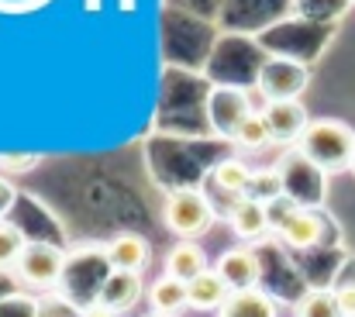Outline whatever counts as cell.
I'll return each instance as SVG.
<instances>
[{
    "mask_svg": "<svg viewBox=\"0 0 355 317\" xmlns=\"http://www.w3.org/2000/svg\"><path fill=\"white\" fill-rule=\"evenodd\" d=\"M297 152L321 173V176H335V173H349L355 152V128L338 121V117H311Z\"/></svg>",
    "mask_w": 355,
    "mask_h": 317,
    "instance_id": "cell-1",
    "label": "cell"
},
{
    "mask_svg": "<svg viewBox=\"0 0 355 317\" xmlns=\"http://www.w3.org/2000/svg\"><path fill=\"white\" fill-rule=\"evenodd\" d=\"M218 221L211 197L200 187H176L162 200V224L176 241H197L204 238Z\"/></svg>",
    "mask_w": 355,
    "mask_h": 317,
    "instance_id": "cell-2",
    "label": "cell"
},
{
    "mask_svg": "<svg viewBox=\"0 0 355 317\" xmlns=\"http://www.w3.org/2000/svg\"><path fill=\"white\" fill-rule=\"evenodd\" d=\"M307 87H311V66L290 55H276V52L262 59L259 76H255V94L262 97V104L300 101Z\"/></svg>",
    "mask_w": 355,
    "mask_h": 317,
    "instance_id": "cell-3",
    "label": "cell"
},
{
    "mask_svg": "<svg viewBox=\"0 0 355 317\" xmlns=\"http://www.w3.org/2000/svg\"><path fill=\"white\" fill-rule=\"evenodd\" d=\"M66 266H69V255L55 245V241H42V238H31L17 269H14V280L24 286V290H35V293H52L62 286V276H66Z\"/></svg>",
    "mask_w": 355,
    "mask_h": 317,
    "instance_id": "cell-4",
    "label": "cell"
},
{
    "mask_svg": "<svg viewBox=\"0 0 355 317\" xmlns=\"http://www.w3.org/2000/svg\"><path fill=\"white\" fill-rule=\"evenodd\" d=\"M255 114L252 107V94L248 87H232V83H211L207 97H204V117L214 138L232 142L238 135V128Z\"/></svg>",
    "mask_w": 355,
    "mask_h": 317,
    "instance_id": "cell-5",
    "label": "cell"
},
{
    "mask_svg": "<svg viewBox=\"0 0 355 317\" xmlns=\"http://www.w3.org/2000/svg\"><path fill=\"white\" fill-rule=\"evenodd\" d=\"M276 238L286 248H293V252H314L328 238V214L321 211V207H314V204H307V207L300 204L297 211L276 228Z\"/></svg>",
    "mask_w": 355,
    "mask_h": 317,
    "instance_id": "cell-6",
    "label": "cell"
},
{
    "mask_svg": "<svg viewBox=\"0 0 355 317\" xmlns=\"http://www.w3.org/2000/svg\"><path fill=\"white\" fill-rule=\"evenodd\" d=\"M214 269L221 273V280L228 283V290H255L262 286V262H259V252L252 245H235V248H225L214 262Z\"/></svg>",
    "mask_w": 355,
    "mask_h": 317,
    "instance_id": "cell-7",
    "label": "cell"
},
{
    "mask_svg": "<svg viewBox=\"0 0 355 317\" xmlns=\"http://www.w3.org/2000/svg\"><path fill=\"white\" fill-rule=\"evenodd\" d=\"M262 117L269 124V135H272V145H286V148H297L307 124H311V114L300 101H283V104H262Z\"/></svg>",
    "mask_w": 355,
    "mask_h": 317,
    "instance_id": "cell-8",
    "label": "cell"
},
{
    "mask_svg": "<svg viewBox=\"0 0 355 317\" xmlns=\"http://www.w3.org/2000/svg\"><path fill=\"white\" fill-rule=\"evenodd\" d=\"M104 259H107L111 273H138L141 276V269H148V262H152V245L138 231H118L111 241H104Z\"/></svg>",
    "mask_w": 355,
    "mask_h": 317,
    "instance_id": "cell-9",
    "label": "cell"
},
{
    "mask_svg": "<svg viewBox=\"0 0 355 317\" xmlns=\"http://www.w3.org/2000/svg\"><path fill=\"white\" fill-rule=\"evenodd\" d=\"M228 228H232V234H235L241 245H252L255 248L259 241H266L272 234V214H269L266 204L241 197V200H235L228 207Z\"/></svg>",
    "mask_w": 355,
    "mask_h": 317,
    "instance_id": "cell-10",
    "label": "cell"
},
{
    "mask_svg": "<svg viewBox=\"0 0 355 317\" xmlns=\"http://www.w3.org/2000/svg\"><path fill=\"white\" fill-rule=\"evenodd\" d=\"M141 297H148V290H145L138 273H107L104 286L97 293V304H104L114 314H128L141 304Z\"/></svg>",
    "mask_w": 355,
    "mask_h": 317,
    "instance_id": "cell-11",
    "label": "cell"
},
{
    "mask_svg": "<svg viewBox=\"0 0 355 317\" xmlns=\"http://www.w3.org/2000/svg\"><path fill=\"white\" fill-rule=\"evenodd\" d=\"M207 269H211V259H207L200 241H173L166 259H162V273L180 280V283H193Z\"/></svg>",
    "mask_w": 355,
    "mask_h": 317,
    "instance_id": "cell-12",
    "label": "cell"
},
{
    "mask_svg": "<svg viewBox=\"0 0 355 317\" xmlns=\"http://www.w3.org/2000/svg\"><path fill=\"white\" fill-rule=\"evenodd\" d=\"M228 297H232V290H228V283L221 280V273L211 266L204 276H197L193 283H187V300H190V311H200V314H218L225 304H228Z\"/></svg>",
    "mask_w": 355,
    "mask_h": 317,
    "instance_id": "cell-13",
    "label": "cell"
},
{
    "mask_svg": "<svg viewBox=\"0 0 355 317\" xmlns=\"http://www.w3.org/2000/svg\"><path fill=\"white\" fill-rule=\"evenodd\" d=\"M218 317H279V304L269 290H238L228 297V304L218 311Z\"/></svg>",
    "mask_w": 355,
    "mask_h": 317,
    "instance_id": "cell-14",
    "label": "cell"
},
{
    "mask_svg": "<svg viewBox=\"0 0 355 317\" xmlns=\"http://www.w3.org/2000/svg\"><path fill=\"white\" fill-rule=\"evenodd\" d=\"M148 307H152V314H159V317H176V314H183V311H190L187 283H180V280H173V276L162 273L148 286Z\"/></svg>",
    "mask_w": 355,
    "mask_h": 317,
    "instance_id": "cell-15",
    "label": "cell"
},
{
    "mask_svg": "<svg viewBox=\"0 0 355 317\" xmlns=\"http://www.w3.org/2000/svg\"><path fill=\"white\" fill-rule=\"evenodd\" d=\"M248 180H252V166H248L241 155H225V159H218V162L211 166V183H214L221 194H228L232 204L245 197Z\"/></svg>",
    "mask_w": 355,
    "mask_h": 317,
    "instance_id": "cell-16",
    "label": "cell"
},
{
    "mask_svg": "<svg viewBox=\"0 0 355 317\" xmlns=\"http://www.w3.org/2000/svg\"><path fill=\"white\" fill-rule=\"evenodd\" d=\"M248 200H259L266 207H272L276 200L286 197V180H283V169L279 166H266V169H252V180H248V190H245Z\"/></svg>",
    "mask_w": 355,
    "mask_h": 317,
    "instance_id": "cell-17",
    "label": "cell"
},
{
    "mask_svg": "<svg viewBox=\"0 0 355 317\" xmlns=\"http://www.w3.org/2000/svg\"><path fill=\"white\" fill-rule=\"evenodd\" d=\"M293 317H342L331 286H307L293 300Z\"/></svg>",
    "mask_w": 355,
    "mask_h": 317,
    "instance_id": "cell-18",
    "label": "cell"
},
{
    "mask_svg": "<svg viewBox=\"0 0 355 317\" xmlns=\"http://www.w3.org/2000/svg\"><path fill=\"white\" fill-rule=\"evenodd\" d=\"M28 241H31V238L24 234L21 224L0 221V276H14V269H17L24 248H28Z\"/></svg>",
    "mask_w": 355,
    "mask_h": 317,
    "instance_id": "cell-19",
    "label": "cell"
},
{
    "mask_svg": "<svg viewBox=\"0 0 355 317\" xmlns=\"http://www.w3.org/2000/svg\"><path fill=\"white\" fill-rule=\"evenodd\" d=\"M232 145H235L238 152H266V148L272 145V135H269V124H266L262 110H255V114L238 128V135L232 138Z\"/></svg>",
    "mask_w": 355,
    "mask_h": 317,
    "instance_id": "cell-20",
    "label": "cell"
},
{
    "mask_svg": "<svg viewBox=\"0 0 355 317\" xmlns=\"http://www.w3.org/2000/svg\"><path fill=\"white\" fill-rule=\"evenodd\" d=\"M38 162H42V155H0V173L21 176V173H31Z\"/></svg>",
    "mask_w": 355,
    "mask_h": 317,
    "instance_id": "cell-21",
    "label": "cell"
},
{
    "mask_svg": "<svg viewBox=\"0 0 355 317\" xmlns=\"http://www.w3.org/2000/svg\"><path fill=\"white\" fill-rule=\"evenodd\" d=\"M14 204H17V187L10 183V176L0 173V221H7V214L14 211Z\"/></svg>",
    "mask_w": 355,
    "mask_h": 317,
    "instance_id": "cell-22",
    "label": "cell"
},
{
    "mask_svg": "<svg viewBox=\"0 0 355 317\" xmlns=\"http://www.w3.org/2000/svg\"><path fill=\"white\" fill-rule=\"evenodd\" d=\"M331 290H335V300H338L342 317H355V283H338Z\"/></svg>",
    "mask_w": 355,
    "mask_h": 317,
    "instance_id": "cell-23",
    "label": "cell"
},
{
    "mask_svg": "<svg viewBox=\"0 0 355 317\" xmlns=\"http://www.w3.org/2000/svg\"><path fill=\"white\" fill-rule=\"evenodd\" d=\"M80 317H121V314L107 311L104 304H90V307H83V311H80Z\"/></svg>",
    "mask_w": 355,
    "mask_h": 317,
    "instance_id": "cell-24",
    "label": "cell"
},
{
    "mask_svg": "<svg viewBox=\"0 0 355 317\" xmlns=\"http://www.w3.org/2000/svg\"><path fill=\"white\" fill-rule=\"evenodd\" d=\"M118 7L124 10V14H131V10L138 7V0H118Z\"/></svg>",
    "mask_w": 355,
    "mask_h": 317,
    "instance_id": "cell-25",
    "label": "cell"
},
{
    "mask_svg": "<svg viewBox=\"0 0 355 317\" xmlns=\"http://www.w3.org/2000/svg\"><path fill=\"white\" fill-rule=\"evenodd\" d=\"M87 10H101V0H87Z\"/></svg>",
    "mask_w": 355,
    "mask_h": 317,
    "instance_id": "cell-26",
    "label": "cell"
},
{
    "mask_svg": "<svg viewBox=\"0 0 355 317\" xmlns=\"http://www.w3.org/2000/svg\"><path fill=\"white\" fill-rule=\"evenodd\" d=\"M349 173H352V176H355V152H352V166H349Z\"/></svg>",
    "mask_w": 355,
    "mask_h": 317,
    "instance_id": "cell-27",
    "label": "cell"
},
{
    "mask_svg": "<svg viewBox=\"0 0 355 317\" xmlns=\"http://www.w3.org/2000/svg\"><path fill=\"white\" fill-rule=\"evenodd\" d=\"M69 317H80V311H76V314H69Z\"/></svg>",
    "mask_w": 355,
    "mask_h": 317,
    "instance_id": "cell-28",
    "label": "cell"
},
{
    "mask_svg": "<svg viewBox=\"0 0 355 317\" xmlns=\"http://www.w3.org/2000/svg\"><path fill=\"white\" fill-rule=\"evenodd\" d=\"M345 3H355V0H345Z\"/></svg>",
    "mask_w": 355,
    "mask_h": 317,
    "instance_id": "cell-29",
    "label": "cell"
},
{
    "mask_svg": "<svg viewBox=\"0 0 355 317\" xmlns=\"http://www.w3.org/2000/svg\"><path fill=\"white\" fill-rule=\"evenodd\" d=\"M152 317H159V314H152Z\"/></svg>",
    "mask_w": 355,
    "mask_h": 317,
    "instance_id": "cell-30",
    "label": "cell"
}]
</instances>
